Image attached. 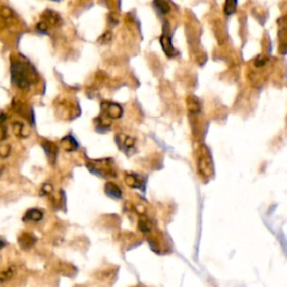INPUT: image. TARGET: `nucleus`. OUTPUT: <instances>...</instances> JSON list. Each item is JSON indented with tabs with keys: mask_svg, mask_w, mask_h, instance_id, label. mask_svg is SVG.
Wrapping results in <instances>:
<instances>
[{
	"mask_svg": "<svg viewBox=\"0 0 287 287\" xmlns=\"http://www.w3.org/2000/svg\"><path fill=\"white\" fill-rule=\"evenodd\" d=\"M36 29L41 34H46L47 31H48V26H47V24L45 23V22H41V23L37 24Z\"/></svg>",
	"mask_w": 287,
	"mask_h": 287,
	"instance_id": "nucleus-21",
	"label": "nucleus"
},
{
	"mask_svg": "<svg viewBox=\"0 0 287 287\" xmlns=\"http://www.w3.org/2000/svg\"><path fill=\"white\" fill-rule=\"evenodd\" d=\"M12 147L9 144H2L0 145V158H7L11 155Z\"/></svg>",
	"mask_w": 287,
	"mask_h": 287,
	"instance_id": "nucleus-16",
	"label": "nucleus"
},
{
	"mask_svg": "<svg viewBox=\"0 0 287 287\" xmlns=\"http://www.w3.org/2000/svg\"><path fill=\"white\" fill-rule=\"evenodd\" d=\"M61 146L65 152L71 153V152H74L75 149H78L79 144H78L77 140L74 139L73 136L68 135V136H65V137L61 140Z\"/></svg>",
	"mask_w": 287,
	"mask_h": 287,
	"instance_id": "nucleus-8",
	"label": "nucleus"
},
{
	"mask_svg": "<svg viewBox=\"0 0 287 287\" xmlns=\"http://www.w3.org/2000/svg\"><path fill=\"white\" fill-rule=\"evenodd\" d=\"M43 212L38 209L28 210L24 216V221H33V222H38L43 219Z\"/></svg>",
	"mask_w": 287,
	"mask_h": 287,
	"instance_id": "nucleus-11",
	"label": "nucleus"
},
{
	"mask_svg": "<svg viewBox=\"0 0 287 287\" xmlns=\"http://www.w3.org/2000/svg\"><path fill=\"white\" fill-rule=\"evenodd\" d=\"M154 6L158 9V11L162 14H166L169 12V5L166 2H155Z\"/></svg>",
	"mask_w": 287,
	"mask_h": 287,
	"instance_id": "nucleus-18",
	"label": "nucleus"
},
{
	"mask_svg": "<svg viewBox=\"0 0 287 287\" xmlns=\"http://www.w3.org/2000/svg\"><path fill=\"white\" fill-rule=\"evenodd\" d=\"M138 228L142 233H149L152 230V222L148 219H142L138 223Z\"/></svg>",
	"mask_w": 287,
	"mask_h": 287,
	"instance_id": "nucleus-15",
	"label": "nucleus"
},
{
	"mask_svg": "<svg viewBox=\"0 0 287 287\" xmlns=\"http://www.w3.org/2000/svg\"><path fill=\"white\" fill-rule=\"evenodd\" d=\"M102 111L111 119H118L123 116V108L117 103L111 102H103L102 103Z\"/></svg>",
	"mask_w": 287,
	"mask_h": 287,
	"instance_id": "nucleus-3",
	"label": "nucleus"
},
{
	"mask_svg": "<svg viewBox=\"0 0 287 287\" xmlns=\"http://www.w3.org/2000/svg\"><path fill=\"white\" fill-rule=\"evenodd\" d=\"M236 6H237L236 2H231V0H229V2H225V4H224V13L226 15L234 14L235 11H236Z\"/></svg>",
	"mask_w": 287,
	"mask_h": 287,
	"instance_id": "nucleus-19",
	"label": "nucleus"
},
{
	"mask_svg": "<svg viewBox=\"0 0 287 287\" xmlns=\"http://www.w3.org/2000/svg\"><path fill=\"white\" fill-rule=\"evenodd\" d=\"M7 137V128L6 126H4L3 124H0V142Z\"/></svg>",
	"mask_w": 287,
	"mask_h": 287,
	"instance_id": "nucleus-23",
	"label": "nucleus"
},
{
	"mask_svg": "<svg viewBox=\"0 0 287 287\" xmlns=\"http://www.w3.org/2000/svg\"><path fill=\"white\" fill-rule=\"evenodd\" d=\"M14 275V268L11 267V268H8L7 270H4L0 273V283H5V281H7L8 279H11Z\"/></svg>",
	"mask_w": 287,
	"mask_h": 287,
	"instance_id": "nucleus-17",
	"label": "nucleus"
},
{
	"mask_svg": "<svg viewBox=\"0 0 287 287\" xmlns=\"http://www.w3.org/2000/svg\"><path fill=\"white\" fill-rule=\"evenodd\" d=\"M4 246H5V243H4V241H3V240H0V249H2Z\"/></svg>",
	"mask_w": 287,
	"mask_h": 287,
	"instance_id": "nucleus-24",
	"label": "nucleus"
},
{
	"mask_svg": "<svg viewBox=\"0 0 287 287\" xmlns=\"http://www.w3.org/2000/svg\"><path fill=\"white\" fill-rule=\"evenodd\" d=\"M12 81L17 88L25 90L28 89L35 81L36 73L28 63L14 60L11 64Z\"/></svg>",
	"mask_w": 287,
	"mask_h": 287,
	"instance_id": "nucleus-1",
	"label": "nucleus"
},
{
	"mask_svg": "<svg viewBox=\"0 0 287 287\" xmlns=\"http://www.w3.org/2000/svg\"><path fill=\"white\" fill-rule=\"evenodd\" d=\"M42 146L45 150V153H46L48 159L51 160V163H55V160H56V156H58V146L54 143L47 142V140L43 142Z\"/></svg>",
	"mask_w": 287,
	"mask_h": 287,
	"instance_id": "nucleus-7",
	"label": "nucleus"
},
{
	"mask_svg": "<svg viewBox=\"0 0 287 287\" xmlns=\"http://www.w3.org/2000/svg\"><path fill=\"white\" fill-rule=\"evenodd\" d=\"M0 17L4 19H8L13 17V12L12 9L6 6H2L0 7Z\"/></svg>",
	"mask_w": 287,
	"mask_h": 287,
	"instance_id": "nucleus-20",
	"label": "nucleus"
},
{
	"mask_svg": "<svg viewBox=\"0 0 287 287\" xmlns=\"http://www.w3.org/2000/svg\"><path fill=\"white\" fill-rule=\"evenodd\" d=\"M45 17H46V19H45V22L47 24V26H49V25H58L60 24V22H61V19H60V16L58 14H55L54 12L52 11H47L46 13H45Z\"/></svg>",
	"mask_w": 287,
	"mask_h": 287,
	"instance_id": "nucleus-13",
	"label": "nucleus"
},
{
	"mask_svg": "<svg viewBox=\"0 0 287 287\" xmlns=\"http://www.w3.org/2000/svg\"><path fill=\"white\" fill-rule=\"evenodd\" d=\"M116 142L119 145V147L124 149L125 152H128V150L132 149L135 145L134 138L129 137V136L126 135H118L116 136Z\"/></svg>",
	"mask_w": 287,
	"mask_h": 287,
	"instance_id": "nucleus-5",
	"label": "nucleus"
},
{
	"mask_svg": "<svg viewBox=\"0 0 287 287\" xmlns=\"http://www.w3.org/2000/svg\"><path fill=\"white\" fill-rule=\"evenodd\" d=\"M18 243L23 249H29L36 243V238L32 234H23L19 237Z\"/></svg>",
	"mask_w": 287,
	"mask_h": 287,
	"instance_id": "nucleus-9",
	"label": "nucleus"
},
{
	"mask_svg": "<svg viewBox=\"0 0 287 287\" xmlns=\"http://www.w3.org/2000/svg\"><path fill=\"white\" fill-rule=\"evenodd\" d=\"M125 182L129 186V188H132V189L143 190L144 188L143 180L137 174H127L125 176Z\"/></svg>",
	"mask_w": 287,
	"mask_h": 287,
	"instance_id": "nucleus-6",
	"label": "nucleus"
},
{
	"mask_svg": "<svg viewBox=\"0 0 287 287\" xmlns=\"http://www.w3.org/2000/svg\"><path fill=\"white\" fill-rule=\"evenodd\" d=\"M13 132L17 137H27L28 136V132H26V126L19 122H15L13 124Z\"/></svg>",
	"mask_w": 287,
	"mask_h": 287,
	"instance_id": "nucleus-12",
	"label": "nucleus"
},
{
	"mask_svg": "<svg viewBox=\"0 0 287 287\" xmlns=\"http://www.w3.org/2000/svg\"><path fill=\"white\" fill-rule=\"evenodd\" d=\"M188 103H189V111L191 112V113H194V114H196V113H199L200 112V110H201V107H200V103H199V101L196 99H189L188 100Z\"/></svg>",
	"mask_w": 287,
	"mask_h": 287,
	"instance_id": "nucleus-14",
	"label": "nucleus"
},
{
	"mask_svg": "<svg viewBox=\"0 0 287 287\" xmlns=\"http://www.w3.org/2000/svg\"><path fill=\"white\" fill-rule=\"evenodd\" d=\"M42 195H47L53 191V186L51 184H44L42 186Z\"/></svg>",
	"mask_w": 287,
	"mask_h": 287,
	"instance_id": "nucleus-22",
	"label": "nucleus"
},
{
	"mask_svg": "<svg viewBox=\"0 0 287 287\" xmlns=\"http://www.w3.org/2000/svg\"><path fill=\"white\" fill-rule=\"evenodd\" d=\"M160 44H162V47H163L164 52L166 53V55H167V56H173V55H175L176 51L174 49V47L172 46V42H170V38L166 34H164L163 36L160 37Z\"/></svg>",
	"mask_w": 287,
	"mask_h": 287,
	"instance_id": "nucleus-10",
	"label": "nucleus"
},
{
	"mask_svg": "<svg viewBox=\"0 0 287 287\" xmlns=\"http://www.w3.org/2000/svg\"><path fill=\"white\" fill-rule=\"evenodd\" d=\"M104 192L110 198H112L114 200H120L123 198V191L120 190L119 186L117 184H114L113 182H108L104 185Z\"/></svg>",
	"mask_w": 287,
	"mask_h": 287,
	"instance_id": "nucleus-4",
	"label": "nucleus"
},
{
	"mask_svg": "<svg viewBox=\"0 0 287 287\" xmlns=\"http://www.w3.org/2000/svg\"><path fill=\"white\" fill-rule=\"evenodd\" d=\"M198 166L200 172L203 173L205 176L212 174L213 164H212V159H211V156L208 152H205L203 155H200V157L198 159Z\"/></svg>",
	"mask_w": 287,
	"mask_h": 287,
	"instance_id": "nucleus-2",
	"label": "nucleus"
}]
</instances>
